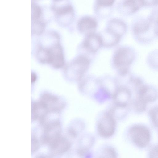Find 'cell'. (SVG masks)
<instances>
[{
  "label": "cell",
  "mask_w": 158,
  "mask_h": 158,
  "mask_svg": "<svg viewBox=\"0 0 158 158\" xmlns=\"http://www.w3.org/2000/svg\"><path fill=\"white\" fill-rule=\"evenodd\" d=\"M150 21L152 23L158 24V10H156L152 13L150 17Z\"/></svg>",
  "instance_id": "22"
},
{
  "label": "cell",
  "mask_w": 158,
  "mask_h": 158,
  "mask_svg": "<svg viewBox=\"0 0 158 158\" xmlns=\"http://www.w3.org/2000/svg\"><path fill=\"white\" fill-rule=\"evenodd\" d=\"M131 140L137 147L143 148L147 146L150 139V133L148 128L141 124H135L131 127L129 131Z\"/></svg>",
  "instance_id": "4"
},
{
  "label": "cell",
  "mask_w": 158,
  "mask_h": 158,
  "mask_svg": "<svg viewBox=\"0 0 158 158\" xmlns=\"http://www.w3.org/2000/svg\"><path fill=\"white\" fill-rule=\"evenodd\" d=\"M114 1L112 0H100L97 1V4L98 7H110L112 6Z\"/></svg>",
  "instance_id": "19"
},
{
  "label": "cell",
  "mask_w": 158,
  "mask_h": 158,
  "mask_svg": "<svg viewBox=\"0 0 158 158\" xmlns=\"http://www.w3.org/2000/svg\"><path fill=\"white\" fill-rule=\"evenodd\" d=\"M50 146L51 151L53 154L60 155L68 151L71 147V144L66 138L61 136Z\"/></svg>",
  "instance_id": "11"
},
{
  "label": "cell",
  "mask_w": 158,
  "mask_h": 158,
  "mask_svg": "<svg viewBox=\"0 0 158 158\" xmlns=\"http://www.w3.org/2000/svg\"><path fill=\"white\" fill-rule=\"evenodd\" d=\"M157 2H158V3H158V4H158V1H157Z\"/></svg>",
  "instance_id": "25"
},
{
  "label": "cell",
  "mask_w": 158,
  "mask_h": 158,
  "mask_svg": "<svg viewBox=\"0 0 158 158\" xmlns=\"http://www.w3.org/2000/svg\"><path fill=\"white\" fill-rule=\"evenodd\" d=\"M134 58L133 52L128 48H121L117 51L113 58V63L120 74L124 75L127 73L128 67Z\"/></svg>",
  "instance_id": "2"
},
{
  "label": "cell",
  "mask_w": 158,
  "mask_h": 158,
  "mask_svg": "<svg viewBox=\"0 0 158 158\" xmlns=\"http://www.w3.org/2000/svg\"><path fill=\"white\" fill-rule=\"evenodd\" d=\"M99 158H117V154L113 148L107 147L103 149Z\"/></svg>",
  "instance_id": "17"
},
{
  "label": "cell",
  "mask_w": 158,
  "mask_h": 158,
  "mask_svg": "<svg viewBox=\"0 0 158 158\" xmlns=\"http://www.w3.org/2000/svg\"><path fill=\"white\" fill-rule=\"evenodd\" d=\"M102 45L100 35L94 33L87 34L83 43V46L85 48L92 53L96 52Z\"/></svg>",
  "instance_id": "10"
},
{
  "label": "cell",
  "mask_w": 158,
  "mask_h": 158,
  "mask_svg": "<svg viewBox=\"0 0 158 158\" xmlns=\"http://www.w3.org/2000/svg\"><path fill=\"white\" fill-rule=\"evenodd\" d=\"M61 128L59 122L55 121L48 123L44 127L42 140L50 145L61 136Z\"/></svg>",
  "instance_id": "6"
},
{
  "label": "cell",
  "mask_w": 158,
  "mask_h": 158,
  "mask_svg": "<svg viewBox=\"0 0 158 158\" xmlns=\"http://www.w3.org/2000/svg\"><path fill=\"white\" fill-rule=\"evenodd\" d=\"M143 5L144 1L140 0H126L123 3V10L128 14L136 11Z\"/></svg>",
  "instance_id": "15"
},
{
  "label": "cell",
  "mask_w": 158,
  "mask_h": 158,
  "mask_svg": "<svg viewBox=\"0 0 158 158\" xmlns=\"http://www.w3.org/2000/svg\"><path fill=\"white\" fill-rule=\"evenodd\" d=\"M137 98L147 104L157 99L158 93L155 89L143 84L137 88Z\"/></svg>",
  "instance_id": "8"
},
{
  "label": "cell",
  "mask_w": 158,
  "mask_h": 158,
  "mask_svg": "<svg viewBox=\"0 0 158 158\" xmlns=\"http://www.w3.org/2000/svg\"><path fill=\"white\" fill-rule=\"evenodd\" d=\"M37 54L41 62L50 64L55 68L61 67L64 64L62 50L58 44H56L49 48H40Z\"/></svg>",
  "instance_id": "1"
},
{
  "label": "cell",
  "mask_w": 158,
  "mask_h": 158,
  "mask_svg": "<svg viewBox=\"0 0 158 158\" xmlns=\"http://www.w3.org/2000/svg\"><path fill=\"white\" fill-rule=\"evenodd\" d=\"M94 142V138L92 136L89 135H84L79 140L77 152L81 155H83L92 146Z\"/></svg>",
  "instance_id": "14"
},
{
  "label": "cell",
  "mask_w": 158,
  "mask_h": 158,
  "mask_svg": "<svg viewBox=\"0 0 158 158\" xmlns=\"http://www.w3.org/2000/svg\"><path fill=\"white\" fill-rule=\"evenodd\" d=\"M131 94L129 90L124 87L117 88L113 95V98L115 107L125 108L129 102Z\"/></svg>",
  "instance_id": "7"
},
{
  "label": "cell",
  "mask_w": 158,
  "mask_h": 158,
  "mask_svg": "<svg viewBox=\"0 0 158 158\" xmlns=\"http://www.w3.org/2000/svg\"><path fill=\"white\" fill-rule=\"evenodd\" d=\"M89 63V60L87 57L82 55L78 56L68 66L67 73L74 80L80 81L88 69Z\"/></svg>",
  "instance_id": "3"
},
{
  "label": "cell",
  "mask_w": 158,
  "mask_h": 158,
  "mask_svg": "<svg viewBox=\"0 0 158 158\" xmlns=\"http://www.w3.org/2000/svg\"><path fill=\"white\" fill-rule=\"evenodd\" d=\"M37 158H49L48 157L44 156H40L38 157Z\"/></svg>",
  "instance_id": "23"
},
{
  "label": "cell",
  "mask_w": 158,
  "mask_h": 158,
  "mask_svg": "<svg viewBox=\"0 0 158 158\" xmlns=\"http://www.w3.org/2000/svg\"><path fill=\"white\" fill-rule=\"evenodd\" d=\"M149 158H158V146L151 149L149 152Z\"/></svg>",
  "instance_id": "20"
},
{
  "label": "cell",
  "mask_w": 158,
  "mask_h": 158,
  "mask_svg": "<svg viewBox=\"0 0 158 158\" xmlns=\"http://www.w3.org/2000/svg\"><path fill=\"white\" fill-rule=\"evenodd\" d=\"M57 3L53 7L54 10L57 15L60 17H62L64 23L67 24L71 21L73 17V11L72 6L69 3Z\"/></svg>",
  "instance_id": "9"
},
{
  "label": "cell",
  "mask_w": 158,
  "mask_h": 158,
  "mask_svg": "<svg viewBox=\"0 0 158 158\" xmlns=\"http://www.w3.org/2000/svg\"><path fill=\"white\" fill-rule=\"evenodd\" d=\"M111 110L105 113L99 120L97 130L99 135L104 138L112 136L116 127V121Z\"/></svg>",
  "instance_id": "5"
},
{
  "label": "cell",
  "mask_w": 158,
  "mask_h": 158,
  "mask_svg": "<svg viewBox=\"0 0 158 158\" xmlns=\"http://www.w3.org/2000/svg\"><path fill=\"white\" fill-rule=\"evenodd\" d=\"M115 35L121 38L125 32L126 27L122 21L114 19L110 21L107 29Z\"/></svg>",
  "instance_id": "13"
},
{
  "label": "cell",
  "mask_w": 158,
  "mask_h": 158,
  "mask_svg": "<svg viewBox=\"0 0 158 158\" xmlns=\"http://www.w3.org/2000/svg\"><path fill=\"white\" fill-rule=\"evenodd\" d=\"M149 114L153 124L158 128V106L152 108Z\"/></svg>",
  "instance_id": "18"
},
{
  "label": "cell",
  "mask_w": 158,
  "mask_h": 158,
  "mask_svg": "<svg viewBox=\"0 0 158 158\" xmlns=\"http://www.w3.org/2000/svg\"><path fill=\"white\" fill-rule=\"evenodd\" d=\"M156 34H157V35H158V27L157 28V29L156 30Z\"/></svg>",
  "instance_id": "24"
},
{
  "label": "cell",
  "mask_w": 158,
  "mask_h": 158,
  "mask_svg": "<svg viewBox=\"0 0 158 158\" xmlns=\"http://www.w3.org/2000/svg\"><path fill=\"white\" fill-rule=\"evenodd\" d=\"M97 26V22L93 18L85 16L81 18L78 22L77 27L81 32L87 34L93 33Z\"/></svg>",
  "instance_id": "12"
},
{
  "label": "cell",
  "mask_w": 158,
  "mask_h": 158,
  "mask_svg": "<svg viewBox=\"0 0 158 158\" xmlns=\"http://www.w3.org/2000/svg\"><path fill=\"white\" fill-rule=\"evenodd\" d=\"M38 142L34 137H32L31 141V150L32 152L35 151L38 148Z\"/></svg>",
  "instance_id": "21"
},
{
  "label": "cell",
  "mask_w": 158,
  "mask_h": 158,
  "mask_svg": "<svg viewBox=\"0 0 158 158\" xmlns=\"http://www.w3.org/2000/svg\"><path fill=\"white\" fill-rule=\"evenodd\" d=\"M149 23L145 21H140L136 24L134 27V31L136 35L143 34L147 32L150 28Z\"/></svg>",
  "instance_id": "16"
}]
</instances>
